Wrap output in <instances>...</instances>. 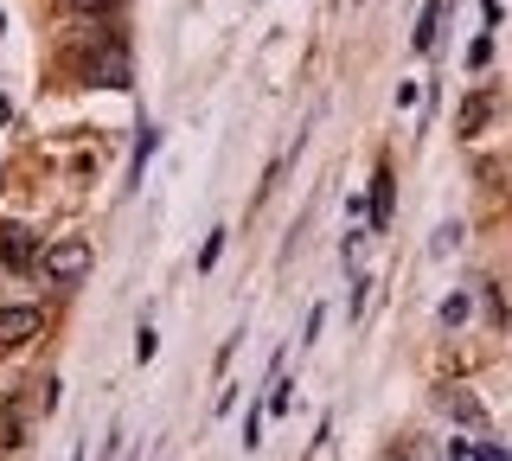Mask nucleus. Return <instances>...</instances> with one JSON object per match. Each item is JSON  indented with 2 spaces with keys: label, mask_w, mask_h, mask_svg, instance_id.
<instances>
[{
  "label": "nucleus",
  "mask_w": 512,
  "mask_h": 461,
  "mask_svg": "<svg viewBox=\"0 0 512 461\" xmlns=\"http://www.w3.org/2000/svg\"><path fill=\"white\" fill-rule=\"evenodd\" d=\"M39 269H45V282H84L90 276V244L84 237H58L39 257Z\"/></svg>",
  "instance_id": "1"
},
{
  "label": "nucleus",
  "mask_w": 512,
  "mask_h": 461,
  "mask_svg": "<svg viewBox=\"0 0 512 461\" xmlns=\"http://www.w3.org/2000/svg\"><path fill=\"white\" fill-rule=\"evenodd\" d=\"M39 327H45V314L32 308V301H13V308H0V346H26Z\"/></svg>",
  "instance_id": "2"
},
{
  "label": "nucleus",
  "mask_w": 512,
  "mask_h": 461,
  "mask_svg": "<svg viewBox=\"0 0 512 461\" xmlns=\"http://www.w3.org/2000/svg\"><path fill=\"white\" fill-rule=\"evenodd\" d=\"M0 263H7V269H26V263H32V237H26V225H0Z\"/></svg>",
  "instance_id": "3"
},
{
  "label": "nucleus",
  "mask_w": 512,
  "mask_h": 461,
  "mask_svg": "<svg viewBox=\"0 0 512 461\" xmlns=\"http://www.w3.org/2000/svg\"><path fill=\"white\" fill-rule=\"evenodd\" d=\"M442 13H448V0H429V7H423V26H416V52H429V45H436Z\"/></svg>",
  "instance_id": "4"
},
{
  "label": "nucleus",
  "mask_w": 512,
  "mask_h": 461,
  "mask_svg": "<svg viewBox=\"0 0 512 461\" xmlns=\"http://www.w3.org/2000/svg\"><path fill=\"white\" fill-rule=\"evenodd\" d=\"M154 148H160V129L148 122V129L135 135V167H128V180H141V173H148V154H154Z\"/></svg>",
  "instance_id": "5"
},
{
  "label": "nucleus",
  "mask_w": 512,
  "mask_h": 461,
  "mask_svg": "<svg viewBox=\"0 0 512 461\" xmlns=\"http://www.w3.org/2000/svg\"><path fill=\"white\" fill-rule=\"evenodd\" d=\"M391 218V167H378V180H372V225H384Z\"/></svg>",
  "instance_id": "6"
},
{
  "label": "nucleus",
  "mask_w": 512,
  "mask_h": 461,
  "mask_svg": "<svg viewBox=\"0 0 512 461\" xmlns=\"http://www.w3.org/2000/svg\"><path fill=\"white\" fill-rule=\"evenodd\" d=\"M487 109H493L487 97H468V109H461V135H474L480 122H487Z\"/></svg>",
  "instance_id": "7"
},
{
  "label": "nucleus",
  "mask_w": 512,
  "mask_h": 461,
  "mask_svg": "<svg viewBox=\"0 0 512 461\" xmlns=\"http://www.w3.org/2000/svg\"><path fill=\"white\" fill-rule=\"evenodd\" d=\"M461 321H468V301L448 295V301H442V327H461Z\"/></svg>",
  "instance_id": "8"
},
{
  "label": "nucleus",
  "mask_w": 512,
  "mask_h": 461,
  "mask_svg": "<svg viewBox=\"0 0 512 461\" xmlns=\"http://www.w3.org/2000/svg\"><path fill=\"white\" fill-rule=\"evenodd\" d=\"M64 7H77V13H103L109 0H64Z\"/></svg>",
  "instance_id": "9"
},
{
  "label": "nucleus",
  "mask_w": 512,
  "mask_h": 461,
  "mask_svg": "<svg viewBox=\"0 0 512 461\" xmlns=\"http://www.w3.org/2000/svg\"><path fill=\"white\" fill-rule=\"evenodd\" d=\"M7 122H13V103H7V97H0V129H7Z\"/></svg>",
  "instance_id": "10"
}]
</instances>
